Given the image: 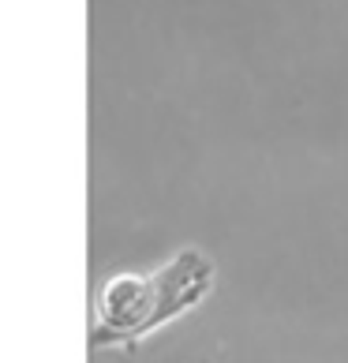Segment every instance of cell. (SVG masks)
I'll return each mask as SVG.
<instances>
[{"label":"cell","instance_id":"6da1fadb","mask_svg":"<svg viewBox=\"0 0 348 363\" xmlns=\"http://www.w3.org/2000/svg\"><path fill=\"white\" fill-rule=\"evenodd\" d=\"M218 285V266L203 247H184L150 274L120 270L109 274L94 292L90 348L135 352L162 326L191 315Z\"/></svg>","mask_w":348,"mask_h":363}]
</instances>
